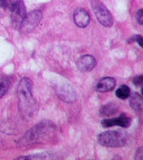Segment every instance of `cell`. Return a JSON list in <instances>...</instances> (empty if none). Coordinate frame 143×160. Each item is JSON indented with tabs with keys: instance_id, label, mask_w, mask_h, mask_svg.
Masks as SVG:
<instances>
[{
	"instance_id": "cell-3",
	"label": "cell",
	"mask_w": 143,
	"mask_h": 160,
	"mask_svg": "<svg viewBox=\"0 0 143 160\" xmlns=\"http://www.w3.org/2000/svg\"><path fill=\"white\" fill-rule=\"evenodd\" d=\"M54 125L49 122H40V124L31 128V130L28 131L23 140L27 143L44 141V139L49 136L50 133L54 131Z\"/></svg>"
},
{
	"instance_id": "cell-11",
	"label": "cell",
	"mask_w": 143,
	"mask_h": 160,
	"mask_svg": "<svg viewBox=\"0 0 143 160\" xmlns=\"http://www.w3.org/2000/svg\"><path fill=\"white\" fill-rule=\"evenodd\" d=\"M130 106L136 111L143 110V99L137 93H133L130 97Z\"/></svg>"
},
{
	"instance_id": "cell-9",
	"label": "cell",
	"mask_w": 143,
	"mask_h": 160,
	"mask_svg": "<svg viewBox=\"0 0 143 160\" xmlns=\"http://www.w3.org/2000/svg\"><path fill=\"white\" fill-rule=\"evenodd\" d=\"M73 20L77 26L83 28L87 27L90 23V16L85 9L80 8L74 11Z\"/></svg>"
},
{
	"instance_id": "cell-16",
	"label": "cell",
	"mask_w": 143,
	"mask_h": 160,
	"mask_svg": "<svg viewBox=\"0 0 143 160\" xmlns=\"http://www.w3.org/2000/svg\"><path fill=\"white\" fill-rule=\"evenodd\" d=\"M48 155L46 153H39L35 154V155H28V156H23L21 157V158H17L16 159H48Z\"/></svg>"
},
{
	"instance_id": "cell-5",
	"label": "cell",
	"mask_w": 143,
	"mask_h": 160,
	"mask_svg": "<svg viewBox=\"0 0 143 160\" xmlns=\"http://www.w3.org/2000/svg\"><path fill=\"white\" fill-rule=\"evenodd\" d=\"M41 11L35 10L27 13L20 25V31L23 34H28L35 29L42 19Z\"/></svg>"
},
{
	"instance_id": "cell-1",
	"label": "cell",
	"mask_w": 143,
	"mask_h": 160,
	"mask_svg": "<svg viewBox=\"0 0 143 160\" xmlns=\"http://www.w3.org/2000/svg\"><path fill=\"white\" fill-rule=\"evenodd\" d=\"M32 81L24 78L20 81L17 88L19 111L22 119L25 120L33 118L37 111L36 102L32 95Z\"/></svg>"
},
{
	"instance_id": "cell-4",
	"label": "cell",
	"mask_w": 143,
	"mask_h": 160,
	"mask_svg": "<svg viewBox=\"0 0 143 160\" xmlns=\"http://www.w3.org/2000/svg\"><path fill=\"white\" fill-rule=\"evenodd\" d=\"M93 10L97 19L103 26L110 28L113 25V17L106 7L99 0H93L91 2Z\"/></svg>"
},
{
	"instance_id": "cell-6",
	"label": "cell",
	"mask_w": 143,
	"mask_h": 160,
	"mask_svg": "<svg viewBox=\"0 0 143 160\" xmlns=\"http://www.w3.org/2000/svg\"><path fill=\"white\" fill-rule=\"evenodd\" d=\"M10 10L11 11V19L16 26H20L27 15V10L22 0H16L12 3Z\"/></svg>"
},
{
	"instance_id": "cell-10",
	"label": "cell",
	"mask_w": 143,
	"mask_h": 160,
	"mask_svg": "<svg viewBox=\"0 0 143 160\" xmlns=\"http://www.w3.org/2000/svg\"><path fill=\"white\" fill-rule=\"evenodd\" d=\"M116 86V81L113 78H102L99 82L97 83L96 86V89L97 91L101 93L108 92L113 90Z\"/></svg>"
},
{
	"instance_id": "cell-18",
	"label": "cell",
	"mask_w": 143,
	"mask_h": 160,
	"mask_svg": "<svg viewBox=\"0 0 143 160\" xmlns=\"http://www.w3.org/2000/svg\"><path fill=\"white\" fill-rule=\"evenodd\" d=\"M12 3L9 2V0H0V7L4 8V9H7V8L11 7Z\"/></svg>"
},
{
	"instance_id": "cell-21",
	"label": "cell",
	"mask_w": 143,
	"mask_h": 160,
	"mask_svg": "<svg viewBox=\"0 0 143 160\" xmlns=\"http://www.w3.org/2000/svg\"><path fill=\"white\" fill-rule=\"evenodd\" d=\"M135 41L138 43V44L143 48V37L141 35H135Z\"/></svg>"
},
{
	"instance_id": "cell-20",
	"label": "cell",
	"mask_w": 143,
	"mask_h": 160,
	"mask_svg": "<svg viewBox=\"0 0 143 160\" xmlns=\"http://www.w3.org/2000/svg\"><path fill=\"white\" fill-rule=\"evenodd\" d=\"M137 21H138L140 25H143V8L142 9H140L138 13H137L136 16Z\"/></svg>"
},
{
	"instance_id": "cell-12",
	"label": "cell",
	"mask_w": 143,
	"mask_h": 160,
	"mask_svg": "<svg viewBox=\"0 0 143 160\" xmlns=\"http://www.w3.org/2000/svg\"><path fill=\"white\" fill-rule=\"evenodd\" d=\"M117 112V106L113 102H108L101 108L100 114L104 117H108L113 115Z\"/></svg>"
},
{
	"instance_id": "cell-22",
	"label": "cell",
	"mask_w": 143,
	"mask_h": 160,
	"mask_svg": "<svg viewBox=\"0 0 143 160\" xmlns=\"http://www.w3.org/2000/svg\"><path fill=\"white\" fill-rule=\"evenodd\" d=\"M142 94L143 95V87H142Z\"/></svg>"
},
{
	"instance_id": "cell-8",
	"label": "cell",
	"mask_w": 143,
	"mask_h": 160,
	"mask_svg": "<svg viewBox=\"0 0 143 160\" xmlns=\"http://www.w3.org/2000/svg\"><path fill=\"white\" fill-rule=\"evenodd\" d=\"M96 65V61L92 56L84 55L79 58L76 62V66L81 72H87L92 70Z\"/></svg>"
},
{
	"instance_id": "cell-2",
	"label": "cell",
	"mask_w": 143,
	"mask_h": 160,
	"mask_svg": "<svg viewBox=\"0 0 143 160\" xmlns=\"http://www.w3.org/2000/svg\"><path fill=\"white\" fill-rule=\"evenodd\" d=\"M98 141L104 147L119 148L127 143L128 136L122 131H107L99 134Z\"/></svg>"
},
{
	"instance_id": "cell-19",
	"label": "cell",
	"mask_w": 143,
	"mask_h": 160,
	"mask_svg": "<svg viewBox=\"0 0 143 160\" xmlns=\"http://www.w3.org/2000/svg\"><path fill=\"white\" fill-rule=\"evenodd\" d=\"M135 159L137 160H143V147H140L137 150L135 155Z\"/></svg>"
},
{
	"instance_id": "cell-15",
	"label": "cell",
	"mask_w": 143,
	"mask_h": 160,
	"mask_svg": "<svg viewBox=\"0 0 143 160\" xmlns=\"http://www.w3.org/2000/svg\"><path fill=\"white\" fill-rule=\"evenodd\" d=\"M9 87L10 82L7 79H4L0 82V99L2 98L7 93Z\"/></svg>"
},
{
	"instance_id": "cell-17",
	"label": "cell",
	"mask_w": 143,
	"mask_h": 160,
	"mask_svg": "<svg viewBox=\"0 0 143 160\" xmlns=\"http://www.w3.org/2000/svg\"><path fill=\"white\" fill-rule=\"evenodd\" d=\"M133 83L136 86L143 87V75L136 77L133 79Z\"/></svg>"
},
{
	"instance_id": "cell-13",
	"label": "cell",
	"mask_w": 143,
	"mask_h": 160,
	"mask_svg": "<svg viewBox=\"0 0 143 160\" xmlns=\"http://www.w3.org/2000/svg\"><path fill=\"white\" fill-rule=\"evenodd\" d=\"M114 126H119L123 128H128L131 125V119L127 114L122 113L117 118H114Z\"/></svg>"
},
{
	"instance_id": "cell-14",
	"label": "cell",
	"mask_w": 143,
	"mask_h": 160,
	"mask_svg": "<svg viewBox=\"0 0 143 160\" xmlns=\"http://www.w3.org/2000/svg\"><path fill=\"white\" fill-rule=\"evenodd\" d=\"M131 93L130 88L127 85H122L121 87H119L117 88L115 94L117 97H118L119 98L124 100L128 98Z\"/></svg>"
},
{
	"instance_id": "cell-7",
	"label": "cell",
	"mask_w": 143,
	"mask_h": 160,
	"mask_svg": "<svg viewBox=\"0 0 143 160\" xmlns=\"http://www.w3.org/2000/svg\"><path fill=\"white\" fill-rule=\"evenodd\" d=\"M56 93L59 98L66 102H73L76 100V93L73 88L69 84L63 83L56 88Z\"/></svg>"
}]
</instances>
